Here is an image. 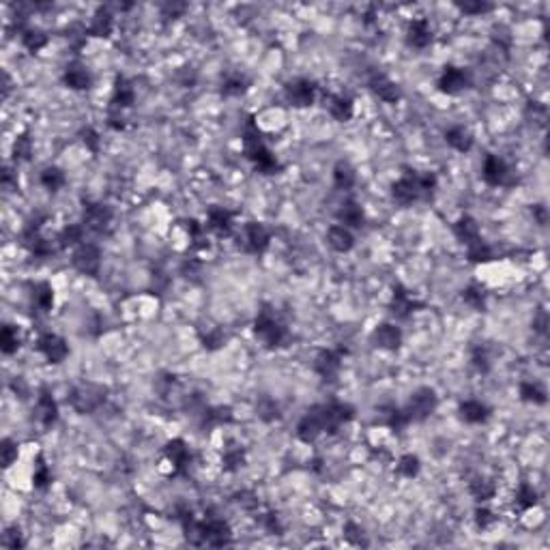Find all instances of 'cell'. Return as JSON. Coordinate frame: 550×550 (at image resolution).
<instances>
[{
  "mask_svg": "<svg viewBox=\"0 0 550 550\" xmlns=\"http://www.w3.org/2000/svg\"><path fill=\"white\" fill-rule=\"evenodd\" d=\"M320 434H325V424H322L320 404H316V407H312L301 417V422L297 426V436L303 443H314Z\"/></svg>",
  "mask_w": 550,
  "mask_h": 550,
  "instance_id": "cell-11",
  "label": "cell"
},
{
  "mask_svg": "<svg viewBox=\"0 0 550 550\" xmlns=\"http://www.w3.org/2000/svg\"><path fill=\"white\" fill-rule=\"evenodd\" d=\"M254 333L267 348H275V346H280L284 342L286 327H284V322L275 316V310H271L269 305H265L263 310L258 312L256 320H254Z\"/></svg>",
  "mask_w": 550,
  "mask_h": 550,
  "instance_id": "cell-3",
  "label": "cell"
},
{
  "mask_svg": "<svg viewBox=\"0 0 550 550\" xmlns=\"http://www.w3.org/2000/svg\"><path fill=\"white\" fill-rule=\"evenodd\" d=\"M52 483V473H50V466L45 464L43 456L37 458V464H35V475H32V486L39 488V490H45L47 486Z\"/></svg>",
  "mask_w": 550,
  "mask_h": 550,
  "instance_id": "cell-48",
  "label": "cell"
},
{
  "mask_svg": "<svg viewBox=\"0 0 550 550\" xmlns=\"http://www.w3.org/2000/svg\"><path fill=\"white\" fill-rule=\"evenodd\" d=\"M411 422H409V417L407 413H404V409H392L390 413H387V426H390L392 430H404Z\"/></svg>",
  "mask_w": 550,
  "mask_h": 550,
  "instance_id": "cell-53",
  "label": "cell"
},
{
  "mask_svg": "<svg viewBox=\"0 0 550 550\" xmlns=\"http://www.w3.org/2000/svg\"><path fill=\"white\" fill-rule=\"evenodd\" d=\"M407 41L409 45H413L415 50H426V47L432 43V28L428 24V20L417 18L409 22L407 28Z\"/></svg>",
  "mask_w": 550,
  "mask_h": 550,
  "instance_id": "cell-22",
  "label": "cell"
},
{
  "mask_svg": "<svg viewBox=\"0 0 550 550\" xmlns=\"http://www.w3.org/2000/svg\"><path fill=\"white\" fill-rule=\"evenodd\" d=\"M232 219H235V213L228 211V208L211 206L206 211V228L219 237H228L232 232Z\"/></svg>",
  "mask_w": 550,
  "mask_h": 550,
  "instance_id": "cell-19",
  "label": "cell"
},
{
  "mask_svg": "<svg viewBox=\"0 0 550 550\" xmlns=\"http://www.w3.org/2000/svg\"><path fill=\"white\" fill-rule=\"evenodd\" d=\"M202 426L204 428H215V426H224V424H232L235 417L232 411L228 407H204L200 413Z\"/></svg>",
  "mask_w": 550,
  "mask_h": 550,
  "instance_id": "cell-32",
  "label": "cell"
},
{
  "mask_svg": "<svg viewBox=\"0 0 550 550\" xmlns=\"http://www.w3.org/2000/svg\"><path fill=\"white\" fill-rule=\"evenodd\" d=\"M256 413H258V417L263 419V422H273V419L280 417V407H278V402H275L273 398H263V400H258V404H256Z\"/></svg>",
  "mask_w": 550,
  "mask_h": 550,
  "instance_id": "cell-49",
  "label": "cell"
},
{
  "mask_svg": "<svg viewBox=\"0 0 550 550\" xmlns=\"http://www.w3.org/2000/svg\"><path fill=\"white\" fill-rule=\"evenodd\" d=\"M417 307H422V303L415 301L411 295H409V290L404 288L402 284H396L394 286V301H392V312L398 316V318H407L411 316Z\"/></svg>",
  "mask_w": 550,
  "mask_h": 550,
  "instance_id": "cell-24",
  "label": "cell"
},
{
  "mask_svg": "<svg viewBox=\"0 0 550 550\" xmlns=\"http://www.w3.org/2000/svg\"><path fill=\"white\" fill-rule=\"evenodd\" d=\"M164 456H166V462L172 466V473H183L187 464L191 462V454H189V447L183 439H172L166 443L164 447Z\"/></svg>",
  "mask_w": 550,
  "mask_h": 550,
  "instance_id": "cell-17",
  "label": "cell"
},
{
  "mask_svg": "<svg viewBox=\"0 0 550 550\" xmlns=\"http://www.w3.org/2000/svg\"><path fill=\"white\" fill-rule=\"evenodd\" d=\"M224 342H226V333H224L222 329H213V331H208V333L202 337V346H204L206 350H217V348L224 346Z\"/></svg>",
  "mask_w": 550,
  "mask_h": 550,
  "instance_id": "cell-56",
  "label": "cell"
},
{
  "mask_svg": "<svg viewBox=\"0 0 550 550\" xmlns=\"http://www.w3.org/2000/svg\"><path fill=\"white\" fill-rule=\"evenodd\" d=\"M357 183V172L348 164V161H337L333 166V185L342 191H348Z\"/></svg>",
  "mask_w": 550,
  "mask_h": 550,
  "instance_id": "cell-35",
  "label": "cell"
},
{
  "mask_svg": "<svg viewBox=\"0 0 550 550\" xmlns=\"http://www.w3.org/2000/svg\"><path fill=\"white\" fill-rule=\"evenodd\" d=\"M112 30H115V15L110 13L108 7H99L97 13L93 15V22L86 30V35L91 37H110Z\"/></svg>",
  "mask_w": 550,
  "mask_h": 550,
  "instance_id": "cell-27",
  "label": "cell"
},
{
  "mask_svg": "<svg viewBox=\"0 0 550 550\" xmlns=\"http://www.w3.org/2000/svg\"><path fill=\"white\" fill-rule=\"evenodd\" d=\"M436 407H439V396H436V392L430 390V387H419L411 396L404 413H407L409 422H424V419H428L436 411Z\"/></svg>",
  "mask_w": 550,
  "mask_h": 550,
  "instance_id": "cell-5",
  "label": "cell"
},
{
  "mask_svg": "<svg viewBox=\"0 0 550 550\" xmlns=\"http://www.w3.org/2000/svg\"><path fill=\"white\" fill-rule=\"evenodd\" d=\"M246 91H248V80L241 73L228 75L224 80V84H222V93L226 97H239V95H243Z\"/></svg>",
  "mask_w": 550,
  "mask_h": 550,
  "instance_id": "cell-46",
  "label": "cell"
},
{
  "mask_svg": "<svg viewBox=\"0 0 550 550\" xmlns=\"http://www.w3.org/2000/svg\"><path fill=\"white\" fill-rule=\"evenodd\" d=\"M104 402H106V390L101 385H95V383L77 385L69 396V404L77 413H93L95 409H99Z\"/></svg>",
  "mask_w": 550,
  "mask_h": 550,
  "instance_id": "cell-4",
  "label": "cell"
},
{
  "mask_svg": "<svg viewBox=\"0 0 550 550\" xmlns=\"http://www.w3.org/2000/svg\"><path fill=\"white\" fill-rule=\"evenodd\" d=\"M261 525H263V529L267 531V533H271V536H282V531H284V527H282V523H280V518H278V514H273V512H267L263 518H261Z\"/></svg>",
  "mask_w": 550,
  "mask_h": 550,
  "instance_id": "cell-57",
  "label": "cell"
},
{
  "mask_svg": "<svg viewBox=\"0 0 550 550\" xmlns=\"http://www.w3.org/2000/svg\"><path fill=\"white\" fill-rule=\"evenodd\" d=\"M62 82H64V86L71 88V91H86L93 84V75L80 62H73V64H69L67 69H64Z\"/></svg>",
  "mask_w": 550,
  "mask_h": 550,
  "instance_id": "cell-25",
  "label": "cell"
},
{
  "mask_svg": "<svg viewBox=\"0 0 550 550\" xmlns=\"http://www.w3.org/2000/svg\"><path fill=\"white\" fill-rule=\"evenodd\" d=\"M439 91L445 93V95H458L462 93L464 88L471 86V73L460 69V67H445L443 73L439 75Z\"/></svg>",
  "mask_w": 550,
  "mask_h": 550,
  "instance_id": "cell-12",
  "label": "cell"
},
{
  "mask_svg": "<svg viewBox=\"0 0 550 550\" xmlns=\"http://www.w3.org/2000/svg\"><path fill=\"white\" fill-rule=\"evenodd\" d=\"M436 187V176L434 174H417V172H407L398 179L392 187V198L400 206H411L413 202L428 198Z\"/></svg>",
  "mask_w": 550,
  "mask_h": 550,
  "instance_id": "cell-1",
  "label": "cell"
},
{
  "mask_svg": "<svg viewBox=\"0 0 550 550\" xmlns=\"http://www.w3.org/2000/svg\"><path fill=\"white\" fill-rule=\"evenodd\" d=\"M466 258L471 263H488V261H492V258H494V254H492V248L488 243H483V241L479 239V241H475L473 246L466 248Z\"/></svg>",
  "mask_w": 550,
  "mask_h": 550,
  "instance_id": "cell-45",
  "label": "cell"
},
{
  "mask_svg": "<svg viewBox=\"0 0 550 550\" xmlns=\"http://www.w3.org/2000/svg\"><path fill=\"white\" fill-rule=\"evenodd\" d=\"M445 142L454 151H458V153H468V151L473 149L475 138H473V134L468 132L466 127L456 125V127H449L447 132H445Z\"/></svg>",
  "mask_w": 550,
  "mask_h": 550,
  "instance_id": "cell-28",
  "label": "cell"
},
{
  "mask_svg": "<svg viewBox=\"0 0 550 550\" xmlns=\"http://www.w3.org/2000/svg\"><path fill=\"white\" fill-rule=\"evenodd\" d=\"M271 243V232L265 224L250 222L246 226V246L252 254H263Z\"/></svg>",
  "mask_w": 550,
  "mask_h": 550,
  "instance_id": "cell-20",
  "label": "cell"
},
{
  "mask_svg": "<svg viewBox=\"0 0 550 550\" xmlns=\"http://www.w3.org/2000/svg\"><path fill=\"white\" fill-rule=\"evenodd\" d=\"M22 45L26 47L28 52H39V50H43V47L47 45V35L45 32H41V30H24L22 32Z\"/></svg>",
  "mask_w": 550,
  "mask_h": 550,
  "instance_id": "cell-43",
  "label": "cell"
},
{
  "mask_svg": "<svg viewBox=\"0 0 550 550\" xmlns=\"http://www.w3.org/2000/svg\"><path fill=\"white\" fill-rule=\"evenodd\" d=\"M344 538L352 544V546H366V536H363V529L357 525V523H346L344 525Z\"/></svg>",
  "mask_w": 550,
  "mask_h": 550,
  "instance_id": "cell-51",
  "label": "cell"
},
{
  "mask_svg": "<svg viewBox=\"0 0 550 550\" xmlns=\"http://www.w3.org/2000/svg\"><path fill=\"white\" fill-rule=\"evenodd\" d=\"M521 398L529 404H546V390L540 383H523L521 385Z\"/></svg>",
  "mask_w": 550,
  "mask_h": 550,
  "instance_id": "cell-42",
  "label": "cell"
},
{
  "mask_svg": "<svg viewBox=\"0 0 550 550\" xmlns=\"http://www.w3.org/2000/svg\"><path fill=\"white\" fill-rule=\"evenodd\" d=\"M462 301L473 310H483L486 307V293H483L479 284H471L462 290Z\"/></svg>",
  "mask_w": 550,
  "mask_h": 550,
  "instance_id": "cell-39",
  "label": "cell"
},
{
  "mask_svg": "<svg viewBox=\"0 0 550 550\" xmlns=\"http://www.w3.org/2000/svg\"><path fill=\"white\" fill-rule=\"evenodd\" d=\"M136 101V91L132 86V82L125 77H119L115 82V93H112V99H110V110H125V108H132Z\"/></svg>",
  "mask_w": 550,
  "mask_h": 550,
  "instance_id": "cell-23",
  "label": "cell"
},
{
  "mask_svg": "<svg viewBox=\"0 0 550 550\" xmlns=\"http://www.w3.org/2000/svg\"><path fill=\"white\" fill-rule=\"evenodd\" d=\"M82 142H84V147L93 153V155H97L99 153V147H101V136H99V132H97V129H93V127H86V129H82Z\"/></svg>",
  "mask_w": 550,
  "mask_h": 550,
  "instance_id": "cell-52",
  "label": "cell"
},
{
  "mask_svg": "<svg viewBox=\"0 0 550 550\" xmlns=\"http://www.w3.org/2000/svg\"><path fill=\"white\" fill-rule=\"evenodd\" d=\"M398 473L402 477H407V479H413L419 475V471H422V462H419V458L415 454H404L400 460H398Z\"/></svg>",
  "mask_w": 550,
  "mask_h": 550,
  "instance_id": "cell-44",
  "label": "cell"
},
{
  "mask_svg": "<svg viewBox=\"0 0 550 550\" xmlns=\"http://www.w3.org/2000/svg\"><path fill=\"white\" fill-rule=\"evenodd\" d=\"M468 492H471V497L475 501H479V503H486V501L494 499L497 486H494V481L488 479V477H475L471 483H468Z\"/></svg>",
  "mask_w": 550,
  "mask_h": 550,
  "instance_id": "cell-37",
  "label": "cell"
},
{
  "mask_svg": "<svg viewBox=\"0 0 550 550\" xmlns=\"http://www.w3.org/2000/svg\"><path fill=\"white\" fill-rule=\"evenodd\" d=\"M473 366H475L477 372H483V374H486V372L490 370L488 352L483 350V348H475V350H473Z\"/></svg>",
  "mask_w": 550,
  "mask_h": 550,
  "instance_id": "cell-61",
  "label": "cell"
},
{
  "mask_svg": "<svg viewBox=\"0 0 550 550\" xmlns=\"http://www.w3.org/2000/svg\"><path fill=\"white\" fill-rule=\"evenodd\" d=\"M15 460H18V443L11 441V439H5L3 441V466L9 468Z\"/></svg>",
  "mask_w": 550,
  "mask_h": 550,
  "instance_id": "cell-59",
  "label": "cell"
},
{
  "mask_svg": "<svg viewBox=\"0 0 550 550\" xmlns=\"http://www.w3.org/2000/svg\"><path fill=\"white\" fill-rule=\"evenodd\" d=\"M316 91L318 86L307 77H297L293 82L286 84V99L290 106L295 108H307L316 101Z\"/></svg>",
  "mask_w": 550,
  "mask_h": 550,
  "instance_id": "cell-9",
  "label": "cell"
},
{
  "mask_svg": "<svg viewBox=\"0 0 550 550\" xmlns=\"http://www.w3.org/2000/svg\"><path fill=\"white\" fill-rule=\"evenodd\" d=\"M320 415H322V424H325V432L333 434L342 424H348L355 417V409L346 402H329V404H320Z\"/></svg>",
  "mask_w": 550,
  "mask_h": 550,
  "instance_id": "cell-6",
  "label": "cell"
},
{
  "mask_svg": "<svg viewBox=\"0 0 550 550\" xmlns=\"http://www.w3.org/2000/svg\"><path fill=\"white\" fill-rule=\"evenodd\" d=\"M370 91L374 93L381 101L385 104H396L402 99V91L400 86L394 82V80H390L385 73H372L370 75V82H368Z\"/></svg>",
  "mask_w": 550,
  "mask_h": 550,
  "instance_id": "cell-14",
  "label": "cell"
},
{
  "mask_svg": "<svg viewBox=\"0 0 550 550\" xmlns=\"http://www.w3.org/2000/svg\"><path fill=\"white\" fill-rule=\"evenodd\" d=\"M314 370L322 379L333 381L339 374V370H342V350H331V348L320 350L314 359Z\"/></svg>",
  "mask_w": 550,
  "mask_h": 550,
  "instance_id": "cell-15",
  "label": "cell"
},
{
  "mask_svg": "<svg viewBox=\"0 0 550 550\" xmlns=\"http://www.w3.org/2000/svg\"><path fill=\"white\" fill-rule=\"evenodd\" d=\"M200 527H202V546L206 544V546L222 548V546H228L232 542V529L222 518L200 521Z\"/></svg>",
  "mask_w": 550,
  "mask_h": 550,
  "instance_id": "cell-8",
  "label": "cell"
},
{
  "mask_svg": "<svg viewBox=\"0 0 550 550\" xmlns=\"http://www.w3.org/2000/svg\"><path fill=\"white\" fill-rule=\"evenodd\" d=\"M32 305L39 312H50L54 305V288L47 282H39L32 286Z\"/></svg>",
  "mask_w": 550,
  "mask_h": 550,
  "instance_id": "cell-36",
  "label": "cell"
},
{
  "mask_svg": "<svg viewBox=\"0 0 550 550\" xmlns=\"http://www.w3.org/2000/svg\"><path fill=\"white\" fill-rule=\"evenodd\" d=\"M458 9H460L464 15H483V13L492 11V5H490V3H481V0H477V3H460Z\"/></svg>",
  "mask_w": 550,
  "mask_h": 550,
  "instance_id": "cell-58",
  "label": "cell"
},
{
  "mask_svg": "<svg viewBox=\"0 0 550 550\" xmlns=\"http://www.w3.org/2000/svg\"><path fill=\"white\" fill-rule=\"evenodd\" d=\"M84 230H86V226H84V224H67V226H64V228L58 232V237H56L58 248H60V250H67V248L82 246V243H84Z\"/></svg>",
  "mask_w": 550,
  "mask_h": 550,
  "instance_id": "cell-33",
  "label": "cell"
},
{
  "mask_svg": "<svg viewBox=\"0 0 550 550\" xmlns=\"http://www.w3.org/2000/svg\"><path fill=\"white\" fill-rule=\"evenodd\" d=\"M30 155H32V138L28 132H24L13 142V159L15 161H28Z\"/></svg>",
  "mask_w": 550,
  "mask_h": 550,
  "instance_id": "cell-47",
  "label": "cell"
},
{
  "mask_svg": "<svg viewBox=\"0 0 550 550\" xmlns=\"http://www.w3.org/2000/svg\"><path fill=\"white\" fill-rule=\"evenodd\" d=\"M458 413L462 417V422H466V424H483L490 417V409L483 402H479V400H466V402H462Z\"/></svg>",
  "mask_w": 550,
  "mask_h": 550,
  "instance_id": "cell-30",
  "label": "cell"
},
{
  "mask_svg": "<svg viewBox=\"0 0 550 550\" xmlns=\"http://www.w3.org/2000/svg\"><path fill=\"white\" fill-rule=\"evenodd\" d=\"M546 327H548V314L542 310V312L538 314V318L533 320V329H536L538 333H546Z\"/></svg>",
  "mask_w": 550,
  "mask_h": 550,
  "instance_id": "cell-62",
  "label": "cell"
},
{
  "mask_svg": "<svg viewBox=\"0 0 550 550\" xmlns=\"http://www.w3.org/2000/svg\"><path fill=\"white\" fill-rule=\"evenodd\" d=\"M64 181H67V179H64V172L60 168H56V166H47L41 172V185L45 189H50V191H58L64 185Z\"/></svg>",
  "mask_w": 550,
  "mask_h": 550,
  "instance_id": "cell-41",
  "label": "cell"
},
{
  "mask_svg": "<svg viewBox=\"0 0 550 550\" xmlns=\"http://www.w3.org/2000/svg\"><path fill=\"white\" fill-rule=\"evenodd\" d=\"M507 164L499 155H486L483 159V166H481V179L486 181V185L490 187H499L503 185L505 179H507Z\"/></svg>",
  "mask_w": 550,
  "mask_h": 550,
  "instance_id": "cell-18",
  "label": "cell"
},
{
  "mask_svg": "<svg viewBox=\"0 0 550 550\" xmlns=\"http://www.w3.org/2000/svg\"><path fill=\"white\" fill-rule=\"evenodd\" d=\"M327 243H329L331 250H335L339 254H346V252H350L355 248V237L346 228V226L335 224V226H331V228L327 230Z\"/></svg>",
  "mask_w": 550,
  "mask_h": 550,
  "instance_id": "cell-26",
  "label": "cell"
},
{
  "mask_svg": "<svg viewBox=\"0 0 550 550\" xmlns=\"http://www.w3.org/2000/svg\"><path fill=\"white\" fill-rule=\"evenodd\" d=\"M3 544L7 546V548H24L26 546V542H24V538H22V531L18 529V527H9L5 533H3Z\"/></svg>",
  "mask_w": 550,
  "mask_h": 550,
  "instance_id": "cell-54",
  "label": "cell"
},
{
  "mask_svg": "<svg viewBox=\"0 0 550 550\" xmlns=\"http://www.w3.org/2000/svg\"><path fill=\"white\" fill-rule=\"evenodd\" d=\"M475 523H477L479 529H488V527H492L497 523V516L488 507H477L475 510Z\"/></svg>",
  "mask_w": 550,
  "mask_h": 550,
  "instance_id": "cell-60",
  "label": "cell"
},
{
  "mask_svg": "<svg viewBox=\"0 0 550 550\" xmlns=\"http://www.w3.org/2000/svg\"><path fill=\"white\" fill-rule=\"evenodd\" d=\"M514 501H516V507H518L521 512H527V510L538 505V492H536V488L531 486V483L523 481L518 486V490H516V499Z\"/></svg>",
  "mask_w": 550,
  "mask_h": 550,
  "instance_id": "cell-38",
  "label": "cell"
},
{
  "mask_svg": "<svg viewBox=\"0 0 550 550\" xmlns=\"http://www.w3.org/2000/svg\"><path fill=\"white\" fill-rule=\"evenodd\" d=\"M222 462H224V468H226V471H237V468L243 466V462H246V454H243V451H241L239 447H237V449H228V451H226V454H224V460H222Z\"/></svg>",
  "mask_w": 550,
  "mask_h": 550,
  "instance_id": "cell-50",
  "label": "cell"
},
{
  "mask_svg": "<svg viewBox=\"0 0 550 550\" xmlns=\"http://www.w3.org/2000/svg\"><path fill=\"white\" fill-rule=\"evenodd\" d=\"M454 235L456 239L460 241V243H464L466 248L468 246H473L475 241H479V224L475 217L471 215H462L456 224H454Z\"/></svg>",
  "mask_w": 550,
  "mask_h": 550,
  "instance_id": "cell-29",
  "label": "cell"
},
{
  "mask_svg": "<svg viewBox=\"0 0 550 550\" xmlns=\"http://www.w3.org/2000/svg\"><path fill=\"white\" fill-rule=\"evenodd\" d=\"M71 265L75 271L84 273V275H97L99 273V267H101V250L93 243L77 246L73 256H71Z\"/></svg>",
  "mask_w": 550,
  "mask_h": 550,
  "instance_id": "cell-7",
  "label": "cell"
},
{
  "mask_svg": "<svg viewBox=\"0 0 550 550\" xmlns=\"http://www.w3.org/2000/svg\"><path fill=\"white\" fill-rule=\"evenodd\" d=\"M235 503L239 507H243L246 512H254L258 507V497L252 490H241V492L235 494Z\"/></svg>",
  "mask_w": 550,
  "mask_h": 550,
  "instance_id": "cell-55",
  "label": "cell"
},
{
  "mask_svg": "<svg viewBox=\"0 0 550 550\" xmlns=\"http://www.w3.org/2000/svg\"><path fill=\"white\" fill-rule=\"evenodd\" d=\"M370 339H372V344L381 350H396L402 344V331L394 322H381V325L372 331Z\"/></svg>",
  "mask_w": 550,
  "mask_h": 550,
  "instance_id": "cell-16",
  "label": "cell"
},
{
  "mask_svg": "<svg viewBox=\"0 0 550 550\" xmlns=\"http://www.w3.org/2000/svg\"><path fill=\"white\" fill-rule=\"evenodd\" d=\"M243 153L246 157L256 166V170H261L263 174H273L278 172L282 166L280 161L275 159V155L267 149V144L261 138V132L254 123V117L248 119L246 123V132H243Z\"/></svg>",
  "mask_w": 550,
  "mask_h": 550,
  "instance_id": "cell-2",
  "label": "cell"
},
{
  "mask_svg": "<svg viewBox=\"0 0 550 550\" xmlns=\"http://www.w3.org/2000/svg\"><path fill=\"white\" fill-rule=\"evenodd\" d=\"M533 215H536V219H538L540 224H546V219H548V215H546V206H542V204L533 206Z\"/></svg>",
  "mask_w": 550,
  "mask_h": 550,
  "instance_id": "cell-63",
  "label": "cell"
},
{
  "mask_svg": "<svg viewBox=\"0 0 550 550\" xmlns=\"http://www.w3.org/2000/svg\"><path fill=\"white\" fill-rule=\"evenodd\" d=\"M37 350L50 363H62L64 359L69 357V344L64 342V337H60L56 333H50V331L41 333L37 337Z\"/></svg>",
  "mask_w": 550,
  "mask_h": 550,
  "instance_id": "cell-10",
  "label": "cell"
},
{
  "mask_svg": "<svg viewBox=\"0 0 550 550\" xmlns=\"http://www.w3.org/2000/svg\"><path fill=\"white\" fill-rule=\"evenodd\" d=\"M112 208L104 202H91L84 206V226L93 232H106L112 224Z\"/></svg>",
  "mask_w": 550,
  "mask_h": 550,
  "instance_id": "cell-13",
  "label": "cell"
},
{
  "mask_svg": "<svg viewBox=\"0 0 550 550\" xmlns=\"http://www.w3.org/2000/svg\"><path fill=\"white\" fill-rule=\"evenodd\" d=\"M337 219L342 226H346V228H361L363 226V208L359 202H355V200H346L342 206H339V211H337Z\"/></svg>",
  "mask_w": 550,
  "mask_h": 550,
  "instance_id": "cell-31",
  "label": "cell"
},
{
  "mask_svg": "<svg viewBox=\"0 0 550 550\" xmlns=\"http://www.w3.org/2000/svg\"><path fill=\"white\" fill-rule=\"evenodd\" d=\"M20 331L18 327L13 325H5L3 327V333H0V348H3L5 355H13L15 350L20 348Z\"/></svg>",
  "mask_w": 550,
  "mask_h": 550,
  "instance_id": "cell-40",
  "label": "cell"
},
{
  "mask_svg": "<svg viewBox=\"0 0 550 550\" xmlns=\"http://www.w3.org/2000/svg\"><path fill=\"white\" fill-rule=\"evenodd\" d=\"M327 108H329V115L339 121V123H346L352 119V99L350 97H344V95H331L329 101H327Z\"/></svg>",
  "mask_w": 550,
  "mask_h": 550,
  "instance_id": "cell-34",
  "label": "cell"
},
{
  "mask_svg": "<svg viewBox=\"0 0 550 550\" xmlns=\"http://www.w3.org/2000/svg\"><path fill=\"white\" fill-rule=\"evenodd\" d=\"M37 419L41 422L43 428H52L56 424V419H58V404L54 400V396L50 394L43 387V390L39 392V398H37Z\"/></svg>",
  "mask_w": 550,
  "mask_h": 550,
  "instance_id": "cell-21",
  "label": "cell"
}]
</instances>
